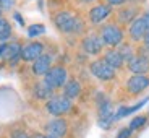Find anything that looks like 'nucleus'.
<instances>
[{"label":"nucleus","instance_id":"nucleus-13","mask_svg":"<svg viewBox=\"0 0 149 138\" xmlns=\"http://www.w3.org/2000/svg\"><path fill=\"white\" fill-rule=\"evenodd\" d=\"M50 67H52V55L50 54H42L39 59H36L33 62L31 70H33L34 76H42L44 78L45 73L50 70Z\"/></svg>","mask_w":149,"mask_h":138},{"label":"nucleus","instance_id":"nucleus-6","mask_svg":"<svg viewBox=\"0 0 149 138\" xmlns=\"http://www.w3.org/2000/svg\"><path fill=\"white\" fill-rule=\"evenodd\" d=\"M89 71L93 73V76H96V78L101 80V81H112V80L117 76V73H115L117 70L112 68L104 59L93 60L89 64Z\"/></svg>","mask_w":149,"mask_h":138},{"label":"nucleus","instance_id":"nucleus-21","mask_svg":"<svg viewBox=\"0 0 149 138\" xmlns=\"http://www.w3.org/2000/svg\"><path fill=\"white\" fill-rule=\"evenodd\" d=\"M117 50L120 52V55L123 57V60H125V64L127 62H130L131 59L134 57V49L131 47V44H128V42H122L120 46H117Z\"/></svg>","mask_w":149,"mask_h":138},{"label":"nucleus","instance_id":"nucleus-27","mask_svg":"<svg viewBox=\"0 0 149 138\" xmlns=\"http://www.w3.org/2000/svg\"><path fill=\"white\" fill-rule=\"evenodd\" d=\"M127 2L128 0H105V4L112 5V7H123Z\"/></svg>","mask_w":149,"mask_h":138},{"label":"nucleus","instance_id":"nucleus-16","mask_svg":"<svg viewBox=\"0 0 149 138\" xmlns=\"http://www.w3.org/2000/svg\"><path fill=\"white\" fill-rule=\"evenodd\" d=\"M102 59H104L112 68H115V70H120V68H123V65H125L123 57L120 55V52L117 50V49H113V47L107 49V50L104 52V57H102Z\"/></svg>","mask_w":149,"mask_h":138},{"label":"nucleus","instance_id":"nucleus-33","mask_svg":"<svg viewBox=\"0 0 149 138\" xmlns=\"http://www.w3.org/2000/svg\"><path fill=\"white\" fill-rule=\"evenodd\" d=\"M5 47H7V42H2V44H0V57L3 55V52H5Z\"/></svg>","mask_w":149,"mask_h":138},{"label":"nucleus","instance_id":"nucleus-22","mask_svg":"<svg viewBox=\"0 0 149 138\" xmlns=\"http://www.w3.org/2000/svg\"><path fill=\"white\" fill-rule=\"evenodd\" d=\"M44 33H45L44 25H39V23H37V25H31V26H28V37H31V39L42 36Z\"/></svg>","mask_w":149,"mask_h":138},{"label":"nucleus","instance_id":"nucleus-3","mask_svg":"<svg viewBox=\"0 0 149 138\" xmlns=\"http://www.w3.org/2000/svg\"><path fill=\"white\" fill-rule=\"evenodd\" d=\"M45 111L52 117H65L73 111V101L65 97L63 94H54L45 101Z\"/></svg>","mask_w":149,"mask_h":138},{"label":"nucleus","instance_id":"nucleus-25","mask_svg":"<svg viewBox=\"0 0 149 138\" xmlns=\"http://www.w3.org/2000/svg\"><path fill=\"white\" fill-rule=\"evenodd\" d=\"M131 135H133V130H131L130 127H123L118 130V133H117L115 138H131Z\"/></svg>","mask_w":149,"mask_h":138},{"label":"nucleus","instance_id":"nucleus-14","mask_svg":"<svg viewBox=\"0 0 149 138\" xmlns=\"http://www.w3.org/2000/svg\"><path fill=\"white\" fill-rule=\"evenodd\" d=\"M139 15V7L131 5V7H122L117 11V25L123 26V25H130L131 21L138 18Z\"/></svg>","mask_w":149,"mask_h":138},{"label":"nucleus","instance_id":"nucleus-28","mask_svg":"<svg viewBox=\"0 0 149 138\" xmlns=\"http://www.w3.org/2000/svg\"><path fill=\"white\" fill-rule=\"evenodd\" d=\"M143 47H144V49H148V50H149V31H148V33H146V36L144 37H143Z\"/></svg>","mask_w":149,"mask_h":138},{"label":"nucleus","instance_id":"nucleus-20","mask_svg":"<svg viewBox=\"0 0 149 138\" xmlns=\"http://www.w3.org/2000/svg\"><path fill=\"white\" fill-rule=\"evenodd\" d=\"M11 36H13V29H11L10 21L0 16V42H7Z\"/></svg>","mask_w":149,"mask_h":138},{"label":"nucleus","instance_id":"nucleus-18","mask_svg":"<svg viewBox=\"0 0 149 138\" xmlns=\"http://www.w3.org/2000/svg\"><path fill=\"white\" fill-rule=\"evenodd\" d=\"M33 94H34L36 99H39V101H47V99H50V97L54 96V91L50 90L44 81H39L33 86Z\"/></svg>","mask_w":149,"mask_h":138},{"label":"nucleus","instance_id":"nucleus-1","mask_svg":"<svg viewBox=\"0 0 149 138\" xmlns=\"http://www.w3.org/2000/svg\"><path fill=\"white\" fill-rule=\"evenodd\" d=\"M54 25L63 34H83L86 29V25L79 16L67 10L57 11L54 15Z\"/></svg>","mask_w":149,"mask_h":138},{"label":"nucleus","instance_id":"nucleus-8","mask_svg":"<svg viewBox=\"0 0 149 138\" xmlns=\"http://www.w3.org/2000/svg\"><path fill=\"white\" fill-rule=\"evenodd\" d=\"M149 88V76L148 75H131L125 83V90L130 96H138L143 91Z\"/></svg>","mask_w":149,"mask_h":138},{"label":"nucleus","instance_id":"nucleus-31","mask_svg":"<svg viewBox=\"0 0 149 138\" xmlns=\"http://www.w3.org/2000/svg\"><path fill=\"white\" fill-rule=\"evenodd\" d=\"M31 138H54V137H49L45 133H31Z\"/></svg>","mask_w":149,"mask_h":138},{"label":"nucleus","instance_id":"nucleus-5","mask_svg":"<svg viewBox=\"0 0 149 138\" xmlns=\"http://www.w3.org/2000/svg\"><path fill=\"white\" fill-rule=\"evenodd\" d=\"M127 68L133 75H146L149 73V50L144 47H139L134 57L127 62Z\"/></svg>","mask_w":149,"mask_h":138},{"label":"nucleus","instance_id":"nucleus-32","mask_svg":"<svg viewBox=\"0 0 149 138\" xmlns=\"http://www.w3.org/2000/svg\"><path fill=\"white\" fill-rule=\"evenodd\" d=\"M94 2H97V0H78V4H81V5H91Z\"/></svg>","mask_w":149,"mask_h":138},{"label":"nucleus","instance_id":"nucleus-23","mask_svg":"<svg viewBox=\"0 0 149 138\" xmlns=\"http://www.w3.org/2000/svg\"><path fill=\"white\" fill-rule=\"evenodd\" d=\"M146 122H148V117H146V116H136V117H134V119L130 122V128H131L133 132L141 130V128L146 125Z\"/></svg>","mask_w":149,"mask_h":138},{"label":"nucleus","instance_id":"nucleus-11","mask_svg":"<svg viewBox=\"0 0 149 138\" xmlns=\"http://www.w3.org/2000/svg\"><path fill=\"white\" fill-rule=\"evenodd\" d=\"M44 54V44L39 41H31L21 47V60L23 62H34Z\"/></svg>","mask_w":149,"mask_h":138},{"label":"nucleus","instance_id":"nucleus-2","mask_svg":"<svg viewBox=\"0 0 149 138\" xmlns=\"http://www.w3.org/2000/svg\"><path fill=\"white\" fill-rule=\"evenodd\" d=\"M99 36H101L104 46H109V47H117L123 42L125 39V31L120 25L117 23H105L102 25L101 29H99Z\"/></svg>","mask_w":149,"mask_h":138},{"label":"nucleus","instance_id":"nucleus-4","mask_svg":"<svg viewBox=\"0 0 149 138\" xmlns=\"http://www.w3.org/2000/svg\"><path fill=\"white\" fill-rule=\"evenodd\" d=\"M42 81L50 88L52 91L63 88L65 83L68 81V70L63 65H52L50 70L45 73V76L42 78Z\"/></svg>","mask_w":149,"mask_h":138},{"label":"nucleus","instance_id":"nucleus-26","mask_svg":"<svg viewBox=\"0 0 149 138\" xmlns=\"http://www.w3.org/2000/svg\"><path fill=\"white\" fill-rule=\"evenodd\" d=\"M15 7V0H0V10L8 11Z\"/></svg>","mask_w":149,"mask_h":138},{"label":"nucleus","instance_id":"nucleus-17","mask_svg":"<svg viewBox=\"0 0 149 138\" xmlns=\"http://www.w3.org/2000/svg\"><path fill=\"white\" fill-rule=\"evenodd\" d=\"M62 94H63L65 97H68V99H71V101L76 99V97L81 94V83L74 78H70L65 83L63 88H62Z\"/></svg>","mask_w":149,"mask_h":138},{"label":"nucleus","instance_id":"nucleus-19","mask_svg":"<svg viewBox=\"0 0 149 138\" xmlns=\"http://www.w3.org/2000/svg\"><path fill=\"white\" fill-rule=\"evenodd\" d=\"M149 99V97H148ZM148 99H143V101H139L138 104H134V106H130V107H120L118 111L113 114V122L115 120H120V119H123V117H127V116H130L131 112H136V111H139V109L143 107V106L148 102Z\"/></svg>","mask_w":149,"mask_h":138},{"label":"nucleus","instance_id":"nucleus-9","mask_svg":"<svg viewBox=\"0 0 149 138\" xmlns=\"http://www.w3.org/2000/svg\"><path fill=\"white\" fill-rule=\"evenodd\" d=\"M110 15H112V5H109V4H96L89 8V11H88L89 23L94 25V26L102 25Z\"/></svg>","mask_w":149,"mask_h":138},{"label":"nucleus","instance_id":"nucleus-15","mask_svg":"<svg viewBox=\"0 0 149 138\" xmlns=\"http://www.w3.org/2000/svg\"><path fill=\"white\" fill-rule=\"evenodd\" d=\"M21 47H23V46L19 44L18 41H13V42H10V44H7V47H5V52H3V55H2V59L15 65L16 62L21 59Z\"/></svg>","mask_w":149,"mask_h":138},{"label":"nucleus","instance_id":"nucleus-10","mask_svg":"<svg viewBox=\"0 0 149 138\" xmlns=\"http://www.w3.org/2000/svg\"><path fill=\"white\" fill-rule=\"evenodd\" d=\"M81 49L88 55H99L104 50V42H102L99 34H88L83 37Z\"/></svg>","mask_w":149,"mask_h":138},{"label":"nucleus","instance_id":"nucleus-34","mask_svg":"<svg viewBox=\"0 0 149 138\" xmlns=\"http://www.w3.org/2000/svg\"><path fill=\"white\" fill-rule=\"evenodd\" d=\"M2 13H3V11H2V10H0V16H2Z\"/></svg>","mask_w":149,"mask_h":138},{"label":"nucleus","instance_id":"nucleus-7","mask_svg":"<svg viewBox=\"0 0 149 138\" xmlns=\"http://www.w3.org/2000/svg\"><path fill=\"white\" fill-rule=\"evenodd\" d=\"M45 135L54 138H65L68 133V120L65 117H54L44 127Z\"/></svg>","mask_w":149,"mask_h":138},{"label":"nucleus","instance_id":"nucleus-30","mask_svg":"<svg viewBox=\"0 0 149 138\" xmlns=\"http://www.w3.org/2000/svg\"><path fill=\"white\" fill-rule=\"evenodd\" d=\"M13 16H15V20H16V21L19 23V25H21V26H24V21H23V16L19 15L18 11H16V13H13Z\"/></svg>","mask_w":149,"mask_h":138},{"label":"nucleus","instance_id":"nucleus-29","mask_svg":"<svg viewBox=\"0 0 149 138\" xmlns=\"http://www.w3.org/2000/svg\"><path fill=\"white\" fill-rule=\"evenodd\" d=\"M143 20H144L146 28H148V31H149V10H146L144 13H143Z\"/></svg>","mask_w":149,"mask_h":138},{"label":"nucleus","instance_id":"nucleus-12","mask_svg":"<svg viewBox=\"0 0 149 138\" xmlns=\"http://www.w3.org/2000/svg\"><path fill=\"white\" fill-rule=\"evenodd\" d=\"M146 33H148V28H146V23L143 20V16H138L128 26V37L133 42H141L143 37L146 36Z\"/></svg>","mask_w":149,"mask_h":138},{"label":"nucleus","instance_id":"nucleus-24","mask_svg":"<svg viewBox=\"0 0 149 138\" xmlns=\"http://www.w3.org/2000/svg\"><path fill=\"white\" fill-rule=\"evenodd\" d=\"M8 138H31V135L28 133L24 128H13V130H10V133H8Z\"/></svg>","mask_w":149,"mask_h":138}]
</instances>
